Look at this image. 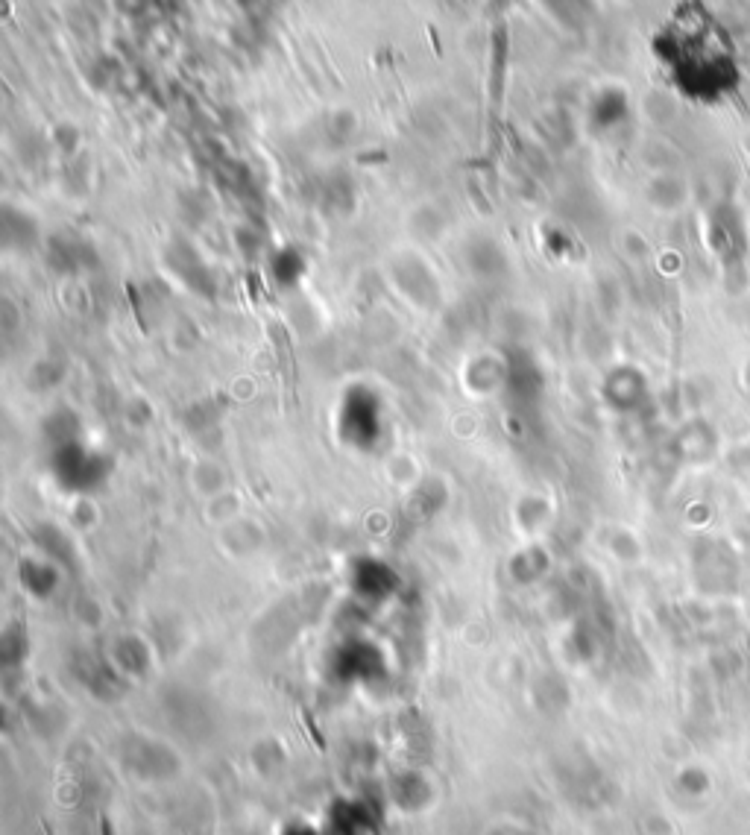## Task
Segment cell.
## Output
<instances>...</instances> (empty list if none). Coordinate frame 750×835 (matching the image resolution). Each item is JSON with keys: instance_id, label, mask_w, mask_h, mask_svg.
Returning a JSON list of instances; mask_svg holds the SVG:
<instances>
[{"instance_id": "1", "label": "cell", "mask_w": 750, "mask_h": 835, "mask_svg": "<svg viewBox=\"0 0 750 835\" xmlns=\"http://www.w3.org/2000/svg\"><path fill=\"white\" fill-rule=\"evenodd\" d=\"M663 59L674 65L680 80L695 85H724L736 77L727 33L704 6L686 3L660 36Z\"/></svg>"}]
</instances>
